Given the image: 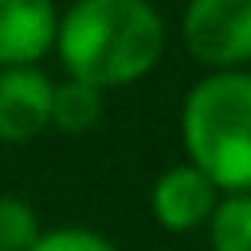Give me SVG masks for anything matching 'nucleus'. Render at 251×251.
<instances>
[{
	"label": "nucleus",
	"instance_id": "nucleus-8",
	"mask_svg": "<svg viewBox=\"0 0 251 251\" xmlns=\"http://www.w3.org/2000/svg\"><path fill=\"white\" fill-rule=\"evenodd\" d=\"M204 235L212 251H251V192H224Z\"/></svg>",
	"mask_w": 251,
	"mask_h": 251
},
{
	"label": "nucleus",
	"instance_id": "nucleus-3",
	"mask_svg": "<svg viewBox=\"0 0 251 251\" xmlns=\"http://www.w3.org/2000/svg\"><path fill=\"white\" fill-rule=\"evenodd\" d=\"M180 43L204 71H251V0H188Z\"/></svg>",
	"mask_w": 251,
	"mask_h": 251
},
{
	"label": "nucleus",
	"instance_id": "nucleus-9",
	"mask_svg": "<svg viewBox=\"0 0 251 251\" xmlns=\"http://www.w3.org/2000/svg\"><path fill=\"white\" fill-rule=\"evenodd\" d=\"M43 235V220L31 200L0 192V251H31Z\"/></svg>",
	"mask_w": 251,
	"mask_h": 251
},
{
	"label": "nucleus",
	"instance_id": "nucleus-6",
	"mask_svg": "<svg viewBox=\"0 0 251 251\" xmlns=\"http://www.w3.org/2000/svg\"><path fill=\"white\" fill-rule=\"evenodd\" d=\"M55 0H0V67H39L55 51Z\"/></svg>",
	"mask_w": 251,
	"mask_h": 251
},
{
	"label": "nucleus",
	"instance_id": "nucleus-10",
	"mask_svg": "<svg viewBox=\"0 0 251 251\" xmlns=\"http://www.w3.org/2000/svg\"><path fill=\"white\" fill-rule=\"evenodd\" d=\"M31 251H118V243L94 227L59 224V227H43V235L35 239Z\"/></svg>",
	"mask_w": 251,
	"mask_h": 251
},
{
	"label": "nucleus",
	"instance_id": "nucleus-2",
	"mask_svg": "<svg viewBox=\"0 0 251 251\" xmlns=\"http://www.w3.org/2000/svg\"><path fill=\"white\" fill-rule=\"evenodd\" d=\"M180 141L220 192H251V71H204L180 102Z\"/></svg>",
	"mask_w": 251,
	"mask_h": 251
},
{
	"label": "nucleus",
	"instance_id": "nucleus-7",
	"mask_svg": "<svg viewBox=\"0 0 251 251\" xmlns=\"http://www.w3.org/2000/svg\"><path fill=\"white\" fill-rule=\"evenodd\" d=\"M106 90L82 82V78H59L51 90V129L59 133H90L102 122Z\"/></svg>",
	"mask_w": 251,
	"mask_h": 251
},
{
	"label": "nucleus",
	"instance_id": "nucleus-4",
	"mask_svg": "<svg viewBox=\"0 0 251 251\" xmlns=\"http://www.w3.org/2000/svg\"><path fill=\"white\" fill-rule=\"evenodd\" d=\"M220 196L224 192L192 161H176L157 173V180L149 188V212H153L157 227H165L169 235H188L208 224Z\"/></svg>",
	"mask_w": 251,
	"mask_h": 251
},
{
	"label": "nucleus",
	"instance_id": "nucleus-1",
	"mask_svg": "<svg viewBox=\"0 0 251 251\" xmlns=\"http://www.w3.org/2000/svg\"><path fill=\"white\" fill-rule=\"evenodd\" d=\"M169 43L153 0H71L59 12L55 59L67 78L98 90H126L153 75Z\"/></svg>",
	"mask_w": 251,
	"mask_h": 251
},
{
	"label": "nucleus",
	"instance_id": "nucleus-5",
	"mask_svg": "<svg viewBox=\"0 0 251 251\" xmlns=\"http://www.w3.org/2000/svg\"><path fill=\"white\" fill-rule=\"evenodd\" d=\"M51 90L43 67H0V145H27L51 129Z\"/></svg>",
	"mask_w": 251,
	"mask_h": 251
}]
</instances>
